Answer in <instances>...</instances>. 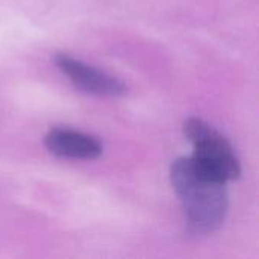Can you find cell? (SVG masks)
I'll return each instance as SVG.
<instances>
[{"instance_id": "7a4b0ae2", "label": "cell", "mask_w": 259, "mask_h": 259, "mask_svg": "<svg viewBox=\"0 0 259 259\" xmlns=\"http://www.w3.org/2000/svg\"><path fill=\"white\" fill-rule=\"evenodd\" d=\"M184 132L194 147L190 158L200 170L226 184L240 178V161L229 141L220 132L194 117L185 121Z\"/></svg>"}, {"instance_id": "277c9868", "label": "cell", "mask_w": 259, "mask_h": 259, "mask_svg": "<svg viewBox=\"0 0 259 259\" xmlns=\"http://www.w3.org/2000/svg\"><path fill=\"white\" fill-rule=\"evenodd\" d=\"M47 150L59 158L93 161L103 153L99 138L70 127H53L44 138Z\"/></svg>"}, {"instance_id": "6da1fadb", "label": "cell", "mask_w": 259, "mask_h": 259, "mask_svg": "<svg viewBox=\"0 0 259 259\" xmlns=\"http://www.w3.org/2000/svg\"><path fill=\"white\" fill-rule=\"evenodd\" d=\"M171 185L179 196L190 231L208 234L217 231L229 211L226 182L200 170L191 158H179L170 170Z\"/></svg>"}, {"instance_id": "3957f363", "label": "cell", "mask_w": 259, "mask_h": 259, "mask_svg": "<svg viewBox=\"0 0 259 259\" xmlns=\"http://www.w3.org/2000/svg\"><path fill=\"white\" fill-rule=\"evenodd\" d=\"M56 67L68 77V80L79 90L100 97H118L126 93L123 82L115 79L105 71H100L80 59L73 58L67 53L55 55Z\"/></svg>"}]
</instances>
